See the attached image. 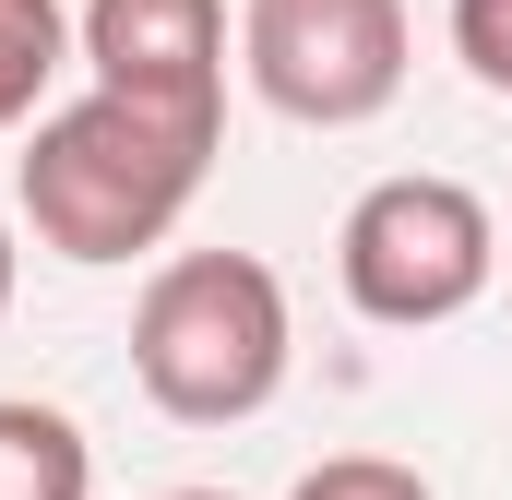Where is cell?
<instances>
[{
  "instance_id": "obj_1",
  "label": "cell",
  "mask_w": 512,
  "mask_h": 500,
  "mask_svg": "<svg viewBox=\"0 0 512 500\" xmlns=\"http://www.w3.org/2000/svg\"><path fill=\"white\" fill-rule=\"evenodd\" d=\"M215 167V131L179 120V108H143L120 84H84L72 108H36L24 155H12V203L36 250L60 262H131V250H167V227L191 215Z\"/></svg>"
},
{
  "instance_id": "obj_2",
  "label": "cell",
  "mask_w": 512,
  "mask_h": 500,
  "mask_svg": "<svg viewBox=\"0 0 512 500\" xmlns=\"http://www.w3.org/2000/svg\"><path fill=\"white\" fill-rule=\"evenodd\" d=\"M298 358V322H286V286L251 250H179L155 262L143 310H131V381L155 393V417L179 429H239L286 393Z\"/></svg>"
},
{
  "instance_id": "obj_3",
  "label": "cell",
  "mask_w": 512,
  "mask_h": 500,
  "mask_svg": "<svg viewBox=\"0 0 512 500\" xmlns=\"http://www.w3.org/2000/svg\"><path fill=\"white\" fill-rule=\"evenodd\" d=\"M334 274H346V310L382 322V334H429V322H465L501 274V215L465 191V179H370L334 227Z\"/></svg>"
},
{
  "instance_id": "obj_4",
  "label": "cell",
  "mask_w": 512,
  "mask_h": 500,
  "mask_svg": "<svg viewBox=\"0 0 512 500\" xmlns=\"http://www.w3.org/2000/svg\"><path fill=\"white\" fill-rule=\"evenodd\" d=\"M405 0H239V72L274 120L358 131L405 96Z\"/></svg>"
},
{
  "instance_id": "obj_5",
  "label": "cell",
  "mask_w": 512,
  "mask_h": 500,
  "mask_svg": "<svg viewBox=\"0 0 512 500\" xmlns=\"http://www.w3.org/2000/svg\"><path fill=\"white\" fill-rule=\"evenodd\" d=\"M84 72L227 131V0H84Z\"/></svg>"
},
{
  "instance_id": "obj_6",
  "label": "cell",
  "mask_w": 512,
  "mask_h": 500,
  "mask_svg": "<svg viewBox=\"0 0 512 500\" xmlns=\"http://www.w3.org/2000/svg\"><path fill=\"white\" fill-rule=\"evenodd\" d=\"M0 500H96V441L72 405L0 393Z\"/></svg>"
},
{
  "instance_id": "obj_7",
  "label": "cell",
  "mask_w": 512,
  "mask_h": 500,
  "mask_svg": "<svg viewBox=\"0 0 512 500\" xmlns=\"http://www.w3.org/2000/svg\"><path fill=\"white\" fill-rule=\"evenodd\" d=\"M72 12L60 0H0V131H24L36 108H48V84L72 72Z\"/></svg>"
},
{
  "instance_id": "obj_8",
  "label": "cell",
  "mask_w": 512,
  "mask_h": 500,
  "mask_svg": "<svg viewBox=\"0 0 512 500\" xmlns=\"http://www.w3.org/2000/svg\"><path fill=\"white\" fill-rule=\"evenodd\" d=\"M286 500H441V489H429L417 465H393V453H322Z\"/></svg>"
},
{
  "instance_id": "obj_9",
  "label": "cell",
  "mask_w": 512,
  "mask_h": 500,
  "mask_svg": "<svg viewBox=\"0 0 512 500\" xmlns=\"http://www.w3.org/2000/svg\"><path fill=\"white\" fill-rule=\"evenodd\" d=\"M453 60L477 72V96H512V0H453Z\"/></svg>"
},
{
  "instance_id": "obj_10",
  "label": "cell",
  "mask_w": 512,
  "mask_h": 500,
  "mask_svg": "<svg viewBox=\"0 0 512 500\" xmlns=\"http://www.w3.org/2000/svg\"><path fill=\"white\" fill-rule=\"evenodd\" d=\"M12 274H24V250H12V215H0V310H12Z\"/></svg>"
},
{
  "instance_id": "obj_11",
  "label": "cell",
  "mask_w": 512,
  "mask_h": 500,
  "mask_svg": "<svg viewBox=\"0 0 512 500\" xmlns=\"http://www.w3.org/2000/svg\"><path fill=\"white\" fill-rule=\"evenodd\" d=\"M167 500H227V489H167Z\"/></svg>"
}]
</instances>
